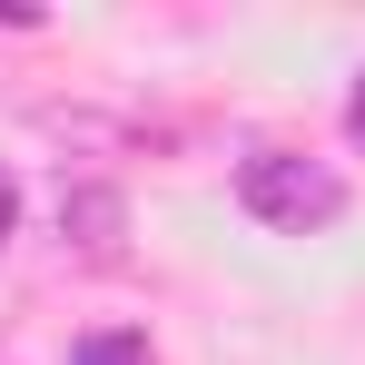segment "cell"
Returning <instances> with one entry per match:
<instances>
[{
	"mask_svg": "<svg viewBox=\"0 0 365 365\" xmlns=\"http://www.w3.org/2000/svg\"><path fill=\"white\" fill-rule=\"evenodd\" d=\"M40 128L60 148H89V158H138V148H178V119H138V109H89V99H50Z\"/></svg>",
	"mask_w": 365,
	"mask_h": 365,
	"instance_id": "obj_2",
	"label": "cell"
},
{
	"mask_svg": "<svg viewBox=\"0 0 365 365\" xmlns=\"http://www.w3.org/2000/svg\"><path fill=\"white\" fill-rule=\"evenodd\" d=\"M79 365H148L138 336H99V346H79Z\"/></svg>",
	"mask_w": 365,
	"mask_h": 365,
	"instance_id": "obj_4",
	"label": "cell"
},
{
	"mask_svg": "<svg viewBox=\"0 0 365 365\" xmlns=\"http://www.w3.org/2000/svg\"><path fill=\"white\" fill-rule=\"evenodd\" d=\"M237 197L267 217V227H326L336 207H346V187H336V168H306V158H247L237 168Z\"/></svg>",
	"mask_w": 365,
	"mask_h": 365,
	"instance_id": "obj_1",
	"label": "cell"
},
{
	"mask_svg": "<svg viewBox=\"0 0 365 365\" xmlns=\"http://www.w3.org/2000/svg\"><path fill=\"white\" fill-rule=\"evenodd\" d=\"M346 128H356V148H365V79H356V99H346Z\"/></svg>",
	"mask_w": 365,
	"mask_h": 365,
	"instance_id": "obj_6",
	"label": "cell"
},
{
	"mask_svg": "<svg viewBox=\"0 0 365 365\" xmlns=\"http://www.w3.org/2000/svg\"><path fill=\"white\" fill-rule=\"evenodd\" d=\"M10 227H20V187L0 178V247H10Z\"/></svg>",
	"mask_w": 365,
	"mask_h": 365,
	"instance_id": "obj_5",
	"label": "cell"
},
{
	"mask_svg": "<svg viewBox=\"0 0 365 365\" xmlns=\"http://www.w3.org/2000/svg\"><path fill=\"white\" fill-rule=\"evenodd\" d=\"M119 217H128V207H119V187H99V178L60 197V237H79L89 257H109V247H119Z\"/></svg>",
	"mask_w": 365,
	"mask_h": 365,
	"instance_id": "obj_3",
	"label": "cell"
}]
</instances>
